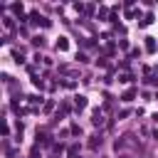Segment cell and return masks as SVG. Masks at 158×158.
Masks as SVG:
<instances>
[{"label":"cell","mask_w":158,"mask_h":158,"mask_svg":"<svg viewBox=\"0 0 158 158\" xmlns=\"http://www.w3.org/2000/svg\"><path fill=\"white\" fill-rule=\"evenodd\" d=\"M89 146H91V148H96V146H101V136H94V138L89 141Z\"/></svg>","instance_id":"6da1fadb"},{"label":"cell","mask_w":158,"mask_h":158,"mask_svg":"<svg viewBox=\"0 0 158 158\" xmlns=\"http://www.w3.org/2000/svg\"><path fill=\"white\" fill-rule=\"evenodd\" d=\"M74 104L81 109V106H86V99H84V96H77V99H74Z\"/></svg>","instance_id":"7a4b0ae2"},{"label":"cell","mask_w":158,"mask_h":158,"mask_svg":"<svg viewBox=\"0 0 158 158\" xmlns=\"http://www.w3.org/2000/svg\"><path fill=\"white\" fill-rule=\"evenodd\" d=\"M146 47H148V49H156V42H153V37H148V42H146Z\"/></svg>","instance_id":"3957f363"}]
</instances>
